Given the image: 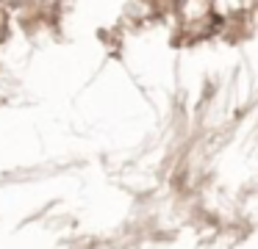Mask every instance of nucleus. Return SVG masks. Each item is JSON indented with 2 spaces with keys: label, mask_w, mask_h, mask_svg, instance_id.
<instances>
[]
</instances>
